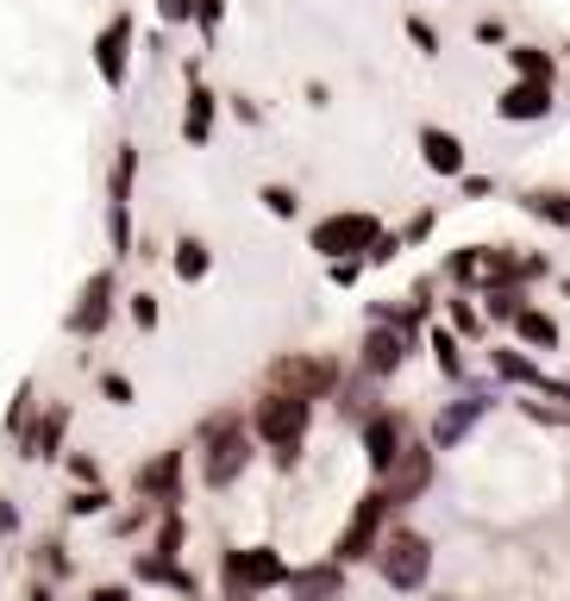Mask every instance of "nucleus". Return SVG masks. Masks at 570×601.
I'll return each instance as SVG.
<instances>
[{"label": "nucleus", "mask_w": 570, "mask_h": 601, "mask_svg": "<svg viewBox=\"0 0 570 601\" xmlns=\"http://www.w3.org/2000/svg\"><path fill=\"white\" fill-rule=\"evenodd\" d=\"M495 114L514 119V126H533V119H546V114H551V82H514V88H502Z\"/></svg>", "instance_id": "2eb2a0df"}, {"label": "nucleus", "mask_w": 570, "mask_h": 601, "mask_svg": "<svg viewBox=\"0 0 570 601\" xmlns=\"http://www.w3.org/2000/svg\"><path fill=\"white\" fill-rule=\"evenodd\" d=\"M195 7H201V0H158V13L170 25H176V20H195Z\"/></svg>", "instance_id": "58836bf2"}, {"label": "nucleus", "mask_w": 570, "mask_h": 601, "mask_svg": "<svg viewBox=\"0 0 570 601\" xmlns=\"http://www.w3.org/2000/svg\"><path fill=\"white\" fill-rule=\"evenodd\" d=\"M88 601H132V589H126V582H100Z\"/></svg>", "instance_id": "79ce46f5"}, {"label": "nucleus", "mask_w": 570, "mask_h": 601, "mask_svg": "<svg viewBox=\"0 0 570 601\" xmlns=\"http://www.w3.org/2000/svg\"><path fill=\"white\" fill-rule=\"evenodd\" d=\"M132 175H138V144H119L114 175H107V201L114 207H132Z\"/></svg>", "instance_id": "5701e85b"}, {"label": "nucleus", "mask_w": 570, "mask_h": 601, "mask_svg": "<svg viewBox=\"0 0 570 601\" xmlns=\"http://www.w3.org/2000/svg\"><path fill=\"white\" fill-rule=\"evenodd\" d=\"M132 326L158 332V294H132Z\"/></svg>", "instance_id": "c9c22d12"}, {"label": "nucleus", "mask_w": 570, "mask_h": 601, "mask_svg": "<svg viewBox=\"0 0 570 601\" xmlns=\"http://www.w3.org/2000/svg\"><path fill=\"white\" fill-rule=\"evenodd\" d=\"M433 351H439V369H445V376L458 383V376H464V351H458V332L439 326V332H433Z\"/></svg>", "instance_id": "c85d7f7f"}, {"label": "nucleus", "mask_w": 570, "mask_h": 601, "mask_svg": "<svg viewBox=\"0 0 570 601\" xmlns=\"http://www.w3.org/2000/svg\"><path fill=\"white\" fill-rule=\"evenodd\" d=\"M520 207H527L533 219H546V226H564V233H570V194H558V189H527V194H520Z\"/></svg>", "instance_id": "4be33fe9"}, {"label": "nucleus", "mask_w": 570, "mask_h": 601, "mask_svg": "<svg viewBox=\"0 0 570 601\" xmlns=\"http://www.w3.org/2000/svg\"><path fill=\"white\" fill-rule=\"evenodd\" d=\"M289 601H345V564L326 558V564L289 570Z\"/></svg>", "instance_id": "ddd939ff"}, {"label": "nucleus", "mask_w": 570, "mask_h": 601, "mask_svg": "<svg viewBox=\"0 0 570 601\" xmlns=\"http://www.w3.org/2000/svg\"><path fill=\"white\" fill-rule=\"evenodd\" d=\"M445 276H452V282H483V245H464V251H452Z\"/></svg>", "instance_id": "cd10ccee"}, {"label": "nucleus", "mask_w": 570, "mask_h": 601, "mask_svg": "<svg viewBox=\"0 0 570 601\" xmlns=\"http://www.w3.org/2000/svg\"><path fill=\"white\" fill-rule=\"evenodd\" d=\"M420 157H427V170H439V175H464V144H458L445 126H420Z\"/></svg>", "instance_id": "a211bd4d"}, {"label": "nucleus", "mask_w": 570, "mask_h": 601, "mask_svg": "<svg viewBox=\"0 0 570 601\" xmlns=\"http://www.w3.org/2000/svg\"><path fill=\"white\" fill-rule=\"evenodd\" d=\"M413 446V427L401 408H376L370 420H364V458H370V476L383 483L395 464H401V451Z\"/></svg>", "instance_id": "1a4fd4ad"}, {"label": "nucleus", "mask_w": 570, "mask_h": 601, "mask_svg": "<svg viewBox=\"0 0 570 601\" xmlns=\"http://www.w3.org/2000/svg\"><path fill=\"white\" fill-rule=\"evenodd\" d=\"M514 332H520V345H533V351H551V345H558V320H551V313H539V308L520 313V320H514Z\"/></svg>", "instance_id": "393cba45"}, {"label": "nucleus", "mask_w": 570, "mask_h": 601, "mask_svg": "<svg viewBox=\"0 0 570 601\" xmlns=\"http://www.w3.org/2000/svg\"><path fill=\"white\" fill-rule=\"evenodd\" d=\"M219 13H226V0H201V7H195V20H201V32H207V39L219 32Z\"/></svg>", "instance_id": "4c0bfd02"}, {"label": "nucleus", "mask_w": 570, "mask_h": 601, "mask_svg": "<svg viewBox=\"0 0 570 601\" xmlns=\"http://www.w3.org/2000/svg\"><path fill=\"white\" fill-rule=\"evenodd\" d=\"M520 313H527L520 289H490V320H520Z\"/></svg>", "instance_id": "2f4dec72"}, {"label": "nucleus", "mask_w": 570, "mask_h": 601, "mask_svg": "<svg viewBox=\"0 0 570 601\" xmlns=\"http://www.w3.org/2000/svg\"><path fill=\"white\" fill-rule=\"evenodd\" d=\"M182 539H189V520H182L176 507H163V520H158V551H163V558H176Z\"/></svg>", "instance_id": "bb28decb"}, {"label": "nucleus", "mask_w": 570, "mask_h": 601, "mask_svg": "<svg viewBox=\"0 0 570 601\" xmlns=\"http://www.w3.org/2000/svg\"><path fill=\"white\" fill-rule=\"evenodd\" d=\"M39 570H44V577H69V551H63L57 539H44L39 545Z\"/></svg>", "instance_id": "72a5a7b5"}, {"label": "nucleus", "mask_w": 570, "mask_h": 601, "mask_svg": "<svg viewBox=\"0 0 570 601\" xmlns=\"http://www.w3.org/2000/svg\"><path fill=\"white\" fill-rule=\"evenodd\" d=\"M257 201H264V207H270L276 219H295V189H282V182H264V194H257Z\"/></svg>", "instance_id": "7c9ffc66"}, {"label": "nucleus", "mask_w": 570, "mask_h": 601, "mask_svg": "<svg viewBox=\"0 0 570 601\" xmlns=\"http://www.w3.org/2000/svg\"><path fill=\"white\" fill-rule=\"evenodd\" d=\"M401 364H408V332H395V326H370L364 332V376H370V383L395 376Z\"/></svg>", "instance_id": "4468645a"}, {"label": "nucleus", "mask_w": 570, "mask_h": 601, "mask_svg": "<svg viewBox=\"0 0 570 601\" xmlns=\"http://www.w3.org/2000/svg\"><path fill=\"white\" fill-rule=\"evenodd\" d=\"M389 514H395L389 495H383V489H370V495L352 507V520H345V533H338L333 558L345 564V570H352V564H370L376 545H383V520H389Z\"/></svg>", "instance_id": "0eeeda50"}, {"label": "nucleus", "mask_w": 570, "mask_h": 601, "mask_svg": "<svg viewBox=\"0 0 570 601\" xmlns=\"http://www.w3.org/2000/svg\"><path fill=\"white\" fill-rule=\"evenodd\" d=\"M251 427L238 414H214L201 420V483L207 489H233L245 470H251Z\"/></svg>", "instance_id": "f03ea898"}, {"label": "nucleus", "mask_w": 570, "mask_h": 601, "mask_svg": "<svg viewBox=\"0 0 570 601\" xmlns=\"http://www.w3.org/2000/svg\"><path fill=\"white\" fill-rule=\"evenodd\" d=\"M63 427H69V408L57 401V408H51V414L39 420V427H32V432L20 439V451H25V458H57V439H63Z\"/></svg>", "instance_id": "aec40b11"}, {"label": "nucleus", "mask_w": 570, "mask_h": 601, "mask_svg": "<svg viewBox=\"0 0 570 601\" xmlns=\"http://www.w3.org/2000/svg\"><path fill=\"white\" fill-rule=\"evenodd\" d=\"M214 114H219V95L207 82H189V114H182V138L189 144H207L214 138Z\"/></svg>", "instance_id": "f3484780"}, {"label": "nucleus", "mask_w": 570, "mask_h": 601, "mask_svg": "<svg viewBox=\"0 0 570 601\" xmlns=\"http://www.w3.org/2000/svg\"><path fill=\"white\" fill-rule=\"evenodd\" d=\"M114 308H119V276L95 270L88 282H82L76 308L63 313V332H69V339H100V332L114 326Z\"/></svg>", "instance_id": "6e6552de"}, {"label": "nucleus", "mask_w": 570, "mask_h": 601, "mask_svg": "<svg viewBox=\"0 0 570 601\" xmlns=\"http://www.w3.org/2000/svg\"><path fill=\"white\" fill-rule=\"evenodd\" d=\"M452 332H458V339H476V332H483V313H476L464 294L452 301Z\"/></svg>", "instance_id": "473e14b6"}, {"label": "nucleus", "mask_w": 570, "mask_h": 601, "mask_svg": "<svg viewBox=\"0 0 570 601\" xmlns=\"http://www.w3.org/2000/svg\"><path fill=\"white\" fill-rule=\"evenodd\" d=\"M376 577L389 582V589H401V595H413L420 582L433 577V539L413 533V526L383 533V545H376Z\"/></svg>", "instance_id": "7ed1b4c3"}, {"label": "nucleus", "mask_w": 570, "mask_h": 601, "mask_svg": "<svg viewBox=\"0 0 570 601\" xmlns=\"http://www.w3.org/2000/svg\"><path fill=\"white\" fill-rule=\"evenodd\" d=\"M383 495H389V507H408V502H420V495H427V489H433V446H420V439H413L408 451H401V464L389 470V476H383Z\"/></svg>", "instance_id": "9d476101"}, {"label": "nucleus", "mask_w": 570, "mask_h": 601, "mask_svg": "<svg viewBox=\"0 0 570 601\" xmlns=\"http://www.w3.org/2000/svg\"><path fill=\"white\" fill-rule=\"evenodd\" d=\"M107 502H114V495H107V489H95V483H88V489H76V495H69V514H100V507H107Z\"/></svg>", "instance_id": "f704fd0d"}, {"label": "nucleus", "mask_w": 570, "mask_h": 601, "mask_svg": "<svg viewBox=\"0 0 570 601\" xmlns=\"http://www.w3.org/2000/svg\"><path fill=\"white\" fill-rule=\"evenodd\" d=\"M182 458H189V451H158V458H144V464L132 470L138 502L176 507V502H182Z\"/></svg>", "instance_id": "9b49d317"}, {"label": "nucleus", "mask_w": 570, "mask_h": 601, "mask_svg": "<svg viewBox=\"0 0 570 601\" xmlns=\"http://www.w3.org/2000/svg\"><path fill=\"white\" fill-rule=\"evenodd\" d=\"M483 414H490V395H464V401H452V408L433 420V446H439V451H452L458 439H464V432L483 420Z\"/></svg>", "instance_id": "dca6fc26"}, {"label": "nucleus", "mask_w": 570, "mask_h": 601, "mask_svg": "<svg viewBox=\"0 0 570 601\" xmlns=\"http://www.w3.org/2000/svg\"><path fill=\"white\" fill-rule=\"evenodd\" d=\"M100 395H107L114 408H126V401H132V383H126L119 369H107V376H100Z\"/></svg>", "instance_id": "e433bc0d"}, {"label": "nucleus", "mask_w": 570, "mask_h": 601, "mask_svg": "<svg viewBox=\"0 0 570 601\" xmlns=\"http://www.w3.org/2000/svg\"><path fill=\"white\" fill-rule=\"evenodd\" d=\"M7 432H13V439L32 432V383H20V395H13V408H7Z\"/></svg>", "instance_id": "c756f323"}, {"label": "nucleus", "mask_w": 570, "mask_h": 601, "mask_svg": "<svg viewBox=\"0 0 570 601\" xmlns=\"http://www.w3.org/2000/svg\"><path fill=\"white\" fill-rule=\"evenodd\" d=\"M376 245H383V219L376 214H326L314 226V251L338 257V264H370Z\"/></svg>", "instance_id": "20e7f679"}, {"label": "nucleus", "mask_w": 570, "mask_h": 601, "mask_svg": "<svg viewBox=\"0 0 570 601\" xmlns=\"http://www.w3.org/2000/svg\"><path fill=\"white\" fill-rule=\"evenodd\" d=\"M226 601H251V595H245V589H226Z\"/></svg>", "instance_id": "c03bdc74"}, {"label": "nucleus", "mask_w": 570, "mask_h": 601, "mask_svg": "<svg viewBox=\"0 0 570 601\" xmlns=\"http://www.w3.org/2000/svg\"><path fill=\"white\" fill-rule=\"evenodd\" d=\"M138 582H163V589H176V595H195V577H189L176 558H163V551H144V558H138Z\"/></svg>", "instance_id": "6ab92c4d"}, {"label": "nucleus", "mask_w": 570, "mask_h": 601, "mask_svg": "<svg viewBox=\"0 0 570 601\" xmlns=\"http://www.w3.org/2000/svg\"><path fill=\"white\" fill-rule=\"evenodd\" d=\"M13 533H20V507L0 495V539H13Z\"/></svg>", "instance_id": "a19ab883"}, {"label": "nucleus", "mask_w": 570, "mask_h": 601, "mask_svg": "<svg viewBox=\"0 0 570 601\" xmlns=\"http://www.w3.org/2000/svg\"><path fill=\"white\" fill-rule=\"evenodd\" d=\"M308 420H314V401L264 388V395H257V408H251V439H257V446H270L282 470H295L301 464V439H308Z\"/></svg>", "instance_id": "f257e3e1"}, {"label": "nucleus", "mask_w": 570, "mask_h": 601, "mask_svg": "<svg viewBox=\"0 0 570 601\" xmlns=\"http://www.w3.org/2000/svg\"><path fill=\"white\" fill-rule=\"evenodd\" d=\"M25 601H57V595H51V582H32V589H25Z\"/></svg>", "instance_id": "37998d69"}, {"label": "nucleus", "mask_w": 570, "mask_h": 601, "mask_svg": "<svg viewBox=\"0 0 570 601\" xmlns=\"http://www.w3.org/2000/svg\"><path fill=\"white\" fill-rule=\"evenodd\" d=\"M126 63H132V20L114 13V20L100 25V39H95V69H100L107 88H119V82H126Z\"/></svg>", "instance_id": "f8f14e48"}, {"label": "nucleus", "mask_w": 570, "mask_h": 601, "mask_svg": "<svg viewBox=\"0 0 570 601\" xmlns=\"http://www.w3.org/2000/svg\"><path fill=\"white\" fill-rule=\"evenodd\" d=\"M264 388H276V395H301V401H326V395H338V364H333V357L301 351V357H282V364H270Z\"/></svg>", "instance_id": "423d86ee"}, {"label": "nucleus", "mask_w": 570, "mask_h": 601, "mask_svg": "<svg viewBox=\"0 0 570 601\" xmlns=\"http://www.w3.org/2000/svg\"><path fill=\"white\" fill-rule=\"evenodd\" d=\"M219 577L226 589H245V595H270V589H289V564L270 545H233L219 558Z\"/></svg>", "instance_id": "39448f33"}, {"label": "nucleus", "mask_w": 570, "mask_h": 601, "mask_svg": "<svg viewBox=\"0 0 570 601\" xmlns=\"http://www.w3.org/2000/svg\"><path fill=\"white\" fill-rule=\"evenodd\" d=\"M408 39L420 44V51H439V32H433L427 20H408Z\"/></svg>", "instance_id": "ea45409f"}, {"label": "nucleus", "mask_w": 570, "mask_h": 601, "mask_svg": "<svg viewBox=\"0 0 570 601\" xmlns=\"http://www.w3.org/2000/svg\"><path fill=\"white\" fill-rule=\"evenodd\" d=\"M170 270H176L182 282H207V270H214V251H207L201 238H176V251H170Z\"/></svg>", "instance_id": "412c9836"}, {"label": "nucleus", "mask_w": 570, "mask_h": 601, "mask_svg": "<svg viewBox=\"0 0 570 601\" xmlns=\"http://www.w3.org/2000/svg\"><path fill=\"white\" fill-rule=\"evenodd\" d=\"M495 376L520 383V388H546V369L533 364V357H520V351H495Z\"/></svg>", "instance_id": "b1692460"}, {"label": "nucleus", "mask_w": 570, "mask_h": 601, "mask_svg": "<svg viewBox=\"0 0 570 601\" xmlns=\"http://www.w3.org/2000/svg\"><path fill=\"white\" fill-rule=\"evenodd\" d=\"M508 63H514V76L520 82H551V57L539 51V44H514Z\"/></svg>", "instance_id": "a878e982"}]
</instances>
